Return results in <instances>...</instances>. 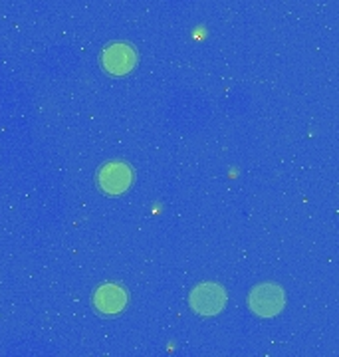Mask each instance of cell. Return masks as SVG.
<instances>
[{"mask_svg":"<svg viewBox=\"0 0 339 357\" xmlns=\"http://www.w3.org/2000/svg\"><path fill=\"white\" fill-rule=\"evenodd\" d=\"M135 64H137V54L129 44L123 42L110 44L101 54V66L105 68L107 74L113 76H126L135 68Z\"/></svg>","mask_w":339,"mask_h":357,"instance_id":"cell-3","label":"cell"},{"mask_svg":"<svg viewBox=\"0 0 339 357\" xmlns=\"http://www.w3.org/2000/svg\"><path fill=\"white\" fill-rule=\"evenodd\" d=\"M98 181H100L101 189L107 195H121L131 187L133 171L123 161H112V163H105L101 167L98 173Z\"/></svg>","mask_w":339,"mask_h":357,"instance_id":"cell-4","label":"cell"},{"mask_svg":"<svg viewBox=\"0 0 339 357\" xmlns=\"http://www.w3.org/2000/svg\"><path fill=\"white\" fill-rule=\"evenodd\" d=\"M188 306L202 318L216 316L226 306V290L218 284H213V282L199 284L188 294Z\"/></svg>","mask_w":339,"mask_h":357,"instance_id":"cell-1","label":"cell"},{"mask_svg":"<svg viewBox=\"0 0 339 357\" xmlns=\"http://www.w3.org/2000/svg\"><path fill=\"white\" fill-rule=\"evenodd\" d=\"M248 306L260 318H274L286 306V294L278 284H260L248 296Z\"/></svg>","mask_w":339,"mask_h":357,"instance_id":"cell-2","label":"cell"},{"mask_svg":"<svg viewBox=\"0 0 339 357\" xmlns=\"http://www.w3.org/2000/svg\"><path fill=\"white\" fill-rule=\"evenodd\" d=\"M93 306L105 316H115L127 306V292L117 284H103L93 292Z\"/></svg>","mask_w":339,"mask_h":357,"instance_id":"cell-5","label":"cell"}]
</instances>
